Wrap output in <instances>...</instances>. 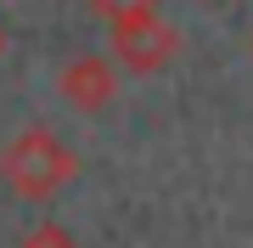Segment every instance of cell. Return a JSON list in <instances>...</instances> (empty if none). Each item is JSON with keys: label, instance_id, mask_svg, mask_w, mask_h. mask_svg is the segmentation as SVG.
<instances>
[{"label": "cell", "instance_id": "cell-1", "mask_svg": "<svg viewBox=\"0 0 253 248\" xmlns=\"http://www.w3.org/2000/svg\"><path fill=\"white\" fill-rule=\"evenodd\" d=\"M73 175H79V152L45 124H28L0 147V186L23 203H45L56 192H68Z\"/></svg>", "mask_w": 253, "mask_h": 248}, {"label": "cell", "instance_id": "cell-2", "mask_svg": "<svg viewBox=\"0 0 253 248\" xmlns=\"http://www.w3.org/2000/svg\"><path fill=\"white\" fill-rule=\"evenodd\" d=\"M107 28H113V62L124 68V74H135V79L163 74V68L180 56V34H174L152 6L124 11V17H113Z\"/></svg>", "mask_w": 253, "mask_h": 248}, {"label": "cell", "instance_id": "cell-3", "mask_svg": "<svg viewBox=\"0 0 253 248\" xmlns=\"http://www.w3.org/2000/svg\"><path fill=\"white\" fill-rule=\"evenodd\" d=\"M56 96L68 101L73 113H107L113 107V96H118V62L113 56H96V51H84V56H68L62 68H56Z\"/></svg>", "mask_w": 253, "mask_h": 248}, {"label": "cell", "instance_id": "cell-4", "mask_svg": "<svg viewBox=\"0 0 253 248\" xmlns=\"http://www.w3.org/2000/svg\"><path fill=\"white\" fill-rule=\"evenodd\" d=\"M17 248H79V243H73V231H68V226H56V220H45V226L23 231V237H17Z\"/></svg>", "mask_w": 253, "mask_h": 248}, {"label": "cell", "instance_id": "cell-5", "mask_svg": "<svg viewBox=\"0 0 253 248\" xmlns=\"http://www.w3.org/2000/svg\"><path fill=\"white\" fill-rule=\"evenodd\" d=\"M84 6H90L96 11V17H124V11H141V6H158V0H84Z\"/></svg>", "mask_w": 253, "mask_h": 248}, {"label": "cell", "instance_id": "cell-6", "mask_svg": "<svg viewBox=\"0 0 253 248\" xmlns=\"http://www.w3.org/2000/svg\"><path fill=\"white\" fill-rule=\"evenodd\" d=\"M0 51H6V28H0Z\"/></svg>", "mask_w": 253, "mask_h": 248}]
</instances>
